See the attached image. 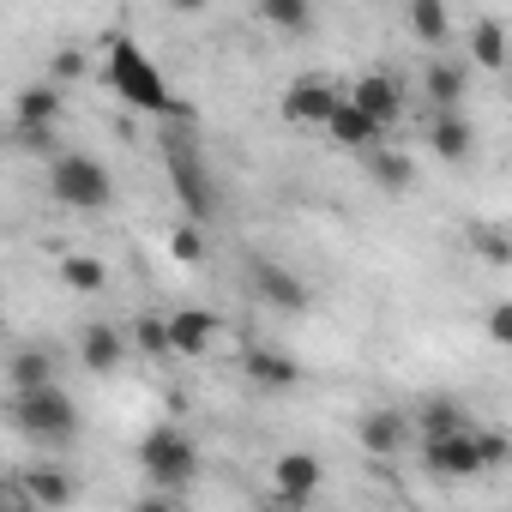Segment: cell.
<instances>
[{
  "mask_svg": "<svg viewBox=\"0 0 512 512\" xmlns=\"http://www.w3.org/2000/svg\"><path fill=\"white\" fill-rule=\"evenodd\" d=\"M109 85L133 103V109H145V115H163V121H193V109L181 103V97H169V79L157 73V61L133 43V37H115L109 43Z\"/></svg>",
  "mask_w": 512,
  "mask_h": 512,
  "instance_id": "6da1fadb",
  "label": "cell"
},
{
  "mask_svg": "<svg viewBox=\"0 0 512 512\" xmlns=\"http://www.w3.org/2000/svg\"><path fill=\"white\" fill-rule=\"evenodd\" d=\"M163 169H169V187H175V199H181V211H187V223H211L217 211H223V199H217V181H211V163H205V151H199V139L181 127H169V139H163Z\"/></svg>",
  "mask_w": 512,
  "mask_h": 512,
  "instance_id": "7a4b0ae2",
  "label": "cell"
},
{
  "mask_svg": "<svg viewBox=\"0 0 512 512\" xmlns=\"http://www.w3.org/2000/svg\"><path fill=\"white\" fill-rule=\"evenodd\" d=\"M7 422L31 440V446H73L79 440V404L61 386H37V392H13Z\"/></svg>",
  "mask_w": 512,
  "mask_h": 512,
  "instance_id": "3957f363",
  "label": "cell"
},
{
  "mask_svg": "<svg viewBox=\"0 0 512 512\" xmlns=\"http://www.w3.org/2000/svg\"><path fill=\"white\" fill-rule=\"evenodd\" d=\"M139 476H145V488L151 494H187L193 482H199V446H193V434H181V428H151L145 440H139Z\"/></svg>",
  "mask_w": 512,
  "mask_h": 512,
  "instance_id": "277c9868",
  "label": "cell"
},
{
  "mask_svg": "<svg viewBox=\"0 0 512 512\" xmlns=\"http://www.w3.org/2000/svg\"><path fill=\"white\" fill-rule=\"evenodd\" d=\"M49 193H55V205H67V211H103V205L115 199V175H109V163L91 157V151H61V157L49 163Z\"/></svg>",
  "mask_w": 512,
  "mask_h": 512,
  "instance_id": "5b68a950",
  "label": "cell"
},
{
  "mask_svg": "<svg viewBox=\"0 0 512 512\" xmlns=\"http://www.w3.org/2000/svg\"><path fill=\"white\" fill-rule=\"evenodd\" d=\"M338 103H344V85L326 79V73H302V79H290L284 97H278V109H284L290 127H326Z\"/></svg>",
  "mask_w": 512,
  "mask_h": 512,
  "instance_id": "8992f818",
  "label": "cell"
},
{
  "mask_svg": "<svg viewBox=\"0 0 512 512\" xmlns=\"http://www.w3.org/2000/svg\"><path fill=\"white\" fill-rule=\"evenodd\" d=\"M247 290H253V302H266V308H278V314H308V308H314L308 284H302L290 266H278V260H253V266H247Z\"/></svg>",
  "mask_w": 512,
  "mask_h": 512,
  "instance_id": "52a82bcc",
  "label": "cell"
},
{
  "mask_svg": "<svg viewBox=\"0 0 512 512\" xmlns=\"http://www.w3.org/2000/svg\"><path fill=\"white\" fill-rule=\"evenodd\" d=\"M163 332H169V356H205L229 326L217 308H175V314H163Z\"/></svg>",
  "mask_w": 512,
  "mask_h": 512,
  "instance_id": "ba28073f",
  "label": "cell"
},
{
  "mask_svg": "<svg viewBox=\"0 0 512 512\" xmlns=\"http://www.w3.org/2000/svg\"><path fill=\"white\" fill-rule=\"evenodd\" d=\"M266 482H272V494H278V500L302 506V500H314V494H320V482H326V464H320V452H278Z\"/></svg>",
  "mask_w": 512,
  "mask_h": 512,
  "instance_id": "9c48e42d",
  "label": "cell"
},
{
  "mask_svg": "<svg viewBox=\"0 0 512 512\" xmlns=\"http://www.w3.org/2000/svg\"><path fill=\"white\" fill-rule=\"evenodd\" d=\"M19 494H25L31 512H67V506L79 500V476H73L67 464H31V470L19 476Z\"/></svg>",
  "mask_w": 512,
  "mask_h": 512,
  "instance_id": "30bf717a",
  "label": "cell"
},
{
  "mask_svg": "<svg viewBox=\"0 0 512 512\" xmlns=\"http://www.w3.org/2000/svg\"><path fill=\"white\" fill-rule=\"evenodd\" d=\"M241 374H247V386H260V392H296L302 386V362L290 350H278V344H247Z\"/></svg>",
  "mask_w": 512,
  "mask_h": 512,
  "instance_id": "8fae6325",
  "label": "cell"
},
{
  "mask_svg": "<svg viewBox=\"0 0 512 512\" xmlns=\"http://www.w3.org/2000/svg\"><path fill=\"white\" fill-rule=\"evenodd\" d=\"M344 97H350V103H356V109H362L380 133L404 115V85H398L392 73H380V67H374V73H362L356 85H344Z\"/></svg>",
  "mask_w": 512,
  "mask_h": 512,
  "instance_id": "7c38bea8",
  "label": "cell"
},
{
  "mask_svg": "<svg viewBox=\"0 0 512 512\" xmlns=\"http://www.w3.org/2000/svg\"><path fill=\"white\" fill-rule=\"evenodd\" d=\"M476 434V428H470ZM470 434H452V440H428L422 446V470L434 482H476L482 476V458H476V440Z\"/></svg>",
  "mask_w": 512,
  "mask_h": 512,
  "instance_id": "4fadbf2b",
  "label": "cell"
},
{
  "mask_svg": "<svg viewBox=\"0 0 512 512\" xmlns=\"http://www.w3.org/2000/svg\"><path fill=\"white\" fill-rule=\"evenodd\" d=\"M470 428H476L470 410H464L458 398H446V392L422 398L416 416H410V440H416V446H428V440H452V434H470Z\"/></svg>",
  "mask_w": 512,
  "mask_h": 512,
  "instance_id": "5bb4252c",
  "label": "cell"
},
{
  "mask_svg": "<svg viewBox=\"0 0 512 512\" xmlns=\"http://www.w3.org/2000/svg\"><path fill=\"white\" fill-rule=\"evenodd\" d=\"M121 362H127V338H121V326H109V320L79 326V368H85V374L109 380Z\"/></svg>",
  "mask_w": 512,
  "mask_h": 512,
  "instance_id": "9a60e30c",
  "label": "cell"
},
{
  "mask_svg": "<svg viewBox=\"0 0 512 512\" xmlns=\"http://www.w3.org/2000/svg\"><path fill=\"white\" fill-rule=\"evenodd\" d=\"M356 440H362L368 458H398L404 446H416L410 440V410H368L356 422Z\"/></svg>",
  "mask_w": 512,
  "mask_h": 512,
  "instance_id": "2e32d148",
  "label": "cell"
},
{
  "mask_svg": "<svg viewBox=\"0 0 512 512\" xmlns=\"http://www.w3.org/2000/svg\"><path fill=\"white\" fill-rule=\"evenodd\" d=\"M422 97L434 103V115L464 109V97H470V67H464V61H452V55L428 61V73H422Z\"/></svg>",
  "mask_w": 512,
  "mask_h": 512,
  "instance_id": "e0dca14e",
  "label": "cell"
},
{
  "mask_svg": "<svg viewBox=\"0 0 512 512\" xmlns=\"http://www.w3.org/2000/svg\"><path fill=\"white\" fill-rule=\"evenodd\" d=\"M428 145H434L440 163H470V157H476V127H470V115H464V109L428 115Z\"/></svg>",
  "mask_w": 512,
  "mask_h": 512,
  "instance_id": "ac0fdd59",
  "label": "cell"
},
{
  "mask_svg": "<svg viewBox=\"0 0 512 512\" xmlns=\"http://www.w3.org/2000/svg\"><path fill=\"white\" fill-rule=\"evenodd\" d=\"M326 139H332V145H344V151H356V157H362V151H374V145H386V133H380V127H374V121H368V115H362L350 97L332 109V121H326Z\"/></svg>",
  "mask_w": 512,
  "mask_h": 512,
  "instance_id": "d6986e66",
  "label": "cell"
},
{
  "mask_svg": "<svg viewBox=\"0 0 512 512\" xmlns=\"http://www.w3.org/2000/svg\"><path fill=\"white\" fill-rule=\"evenodd\" d=\"M55 350L49 344H19L13 356H7V380H13V392H37V386H55Z\"/></svg>",
  "mask_w": 512,
  "mask_h": 512,
  "instance_id": "ffe728a7",
  "label": "cell"
},
{
  "mask_svg": "<svg viewBox=\"0 0 512 512\" xmlns=\"http://www.w3.org/2000/svg\"><path fill=\"white\" fill-rule=\"evenodd\" d=\"M362 169H368V181H374L380 193H410V181H416V163H410L398 145H374V151H362Z\"/></svg>",
  "mask_w": 512,
  "mask_h": 512,
  "instance_id": "44dd1931",
  "label": "cell"
},
{
  "mask_svg": "<svg viewBox=\"0 0 512 512\" xmlns=\"http://www.w3.org/2000/svg\"><path fill=\"white\" fill-rule=\"evenodd\" d=\"M464 67H482V73H500L506 67V19L500 13H482L470 25V61Z\"/></svg>",
  "mask_w": 512,
  "mask_h": 512,
  "instance_id": "7402d4cb",
  "label": "cell"
},
{
  "mask_svg": "<svg viewBox=\"0 0 512 512\" xmlns=\"http://www.w3.org/2000/svg\"><path fill=\"white\" fill-rule=\"evenodd\" d=\"M61 85H25L13 97V127H55L61 121Z\"/></svg>",
  "mask_w": 512,
  "mask_h": 512,
  "instance_id": "603a6c76",
  "label": "cell"
},
{
  "mask_svg": "<svg viewBox=\"0 0 512 512\" xmlns=\"http://www.w3.org/2000/svg\"><path fill=\"white\" fill-rule=\"evenodd\" d=\"M404 31H410L416 43L440 49V43L452 37V13L440 7V0H410V7H404Z\"/></svg>",
  "mask_w": 512,
  "mask_h": 512,
  "instance_id": "cb8c5ba5",
  "label": "cell"
},
{
  "mask_svg": "<svg viewBox=\"0 0 512 512\" xmlns=\"http://www.w3.org/2000/svg\"><path fill=\"white\" fill-rule=\"evenodd\" d=\"M61 284L79 296H97V290H109V266L97 253H61Z\"/></svg>",
  "mask_w": 512,
  "mask_h": 512,
  "instance_id": "d4e9b609",
  "label": "cell"
},
{
  "mask_svg": "<svg viewBox=\"0 0 512 512\" xmlns=\"http://www.w3.org/2000/svg\"><path fill=\"white\" fill-rule=\"evenodd\" d=\"M260 19L284 37H308L314 31V7L308 0H260Z\"/></svg>",
  "mask_w": 512,
  "mask_h": 512,
  "instance_id": "484cf974",
  "label": "cell"
},
{
  "mask_svg": "<svg viewBox=\"0 0 512 512\" xmlns=\"http://www.w3.org/2000/svg\"><path fill=\"white\" fill-rule=\"evenodd\" d=\"M121 338H127V350H139V356H151V362H163V356H169L163 314H139L133 326H121Z\"/></svg>",
  "mask_w": 512,
  "mask_h": 512,
  "instance_id": "4316f807",
  "label": "cell"
},
{
  "mask_svg": "<svg viewBox=\"0 0 512 512\" xmlns=\"http://www.w3.org/2000/svg\"><path fill=\"white\" fill-rule=\"evenodd\" d=\"M169 260L175 266H199L205 260V229L199 223H175L169 229Z\"/></svg>",
  "mask_w": 512,
  "mask_h": 512,
  "instance_id": "83f0119b",
  "label": "cell"
},
{
  "mask_svg": "<svg viewBox=\"0 0 512 512\" xmlns=\"http://www.w3.org/2000/svg\"><path fill=\"white\" fill-rule=\"evenodd\" d=\"M13 145H19L25 157H43V163L61 157V133H55V127H13Z\"/></svg>",
  "mask_w": 512,
  "mask_h": 512,
  "instance_id": "f1b7e54d",
  "label": "cell"
},
{
  "mask_svg": "<svg viewBox=\"0 0 512 512\" xmlns=\"http://www.w3.org/2000/svg\"><path fill=\"white\" fill-rule=\"evenodd\" d=\"M470 440H476V458H482V476H488V470H500V464L512 458V440H506V428H476Z\"/></svg>",
  "mask_w": 512,
  "mask_h": 512,
  "instance_id": "f546056e",
  "label": "cell"
},
{
  "mask_svg": "<svg viewBox=\"0 0 512 512\" xmlns=\"http://www.w3.org/2000/svg\"><path fill=\"white\" fill-rule=\"evenodd\" d=\"M470 235H476V253H482L488 266H512V247H506V223H476Z\"/></svg>",
  "mask_w": 512,
  "mask_h": 512,
  "instance_id": "4dcf8cb0",
  "label": "cell"
},
{
  "mask_svg": "<svg viewBox=\"0 0 512 512\" xmlns=\"http://www.w3.org/2000/svg\"><path fill=\"white\" fill-rule=\"evenodd\" d=\"M49 73H55L49 85H61V79H85V73H91V61H85V49H73V43H67V49L49 61Z\"/></svg>",
  "mask_w": 512,
  "mask_h": 512,
  "instance_id": "1f68e13d",
  "label": "cell"
},
{
  "mask_svg": "<svg viewBox=\"0 0 512 512\" xmlns=\"http://www.w3.org/2000/svg\"><path fill=\"white\" fill-rule=\"evenodd\" d=\"M482 332H488V344H494V350H506V344H512V302H494Z\"/></svg>",
  "mask_w": 512,
  "mask_h": 512,
  "instance_id": "d6a6232c",
  "label": "cell"
},
{
  "mask_svg": "<svg viewBox=\"0 0 512 512\" xmlns=\"http://www.w3.org/2000/svg\"><path fill=\"white\" fill-rule=\"evenodd\" d=\"M133 512H181V500H169V494H139Z\"/></svg>",
  "mask_w": 512,
  "mask_h": 512,
  "instance_id": "836d02e7",
  "label": "cell"
},
{
  "mask_svg": "<svg viewBox=\"0 0 512 512\" xmlns=\"http://www.w3.org/2000/svg\"><path fill=\"white\" fill-rule=\"evenodd\" d=\"M0 512H31V506H13V500H0Z\"/></svg>",
  "mask_w": 512,
  "mask_h": 512,
  "instance_id": "e575fe53",
  "label": "cell"
},
{
  "mask_svg": "<svg viewBox=\"0 0 512 512\" xmlns=\"http://www.w3.org/2000/svg\"><path fill=\"white\" fill-rule=\"evenodd\" d=\"M0 151H7V133H0Z\"/></svg>",
  "mask_w": 512,
  "mask_h": 512,
  "instance_id": "d590c367",
  "label": "cell"
}]
</instances>
